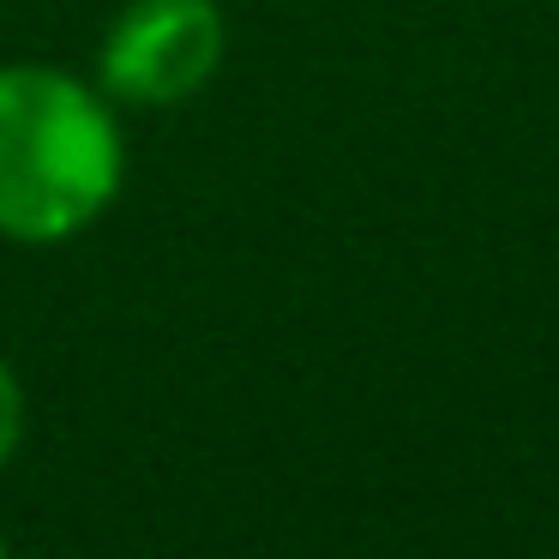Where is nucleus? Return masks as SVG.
Returning a JSON list of instances; mask_svg holds the SVG:
<instances>
[{
    "mask_svg": "<svg viewBox=\"0 0 559 559\" xmlns=\"http://www.w3.org/2000/svg\"><path fill=\"white\" fill-rule=\"evenodd\" d=\"M19 439H25V385H19V373L0 355V469L13 463Z\"/></svg>",
    "mask_w": 559,
    "mask_h": 559,
    "instance_id": "nucleus-3",
    "label": "nucleus"
},
{
    "mask_svg": "<svg viewBox=\"0 0 559 559\" xmlns=\"http://www.w3.org/2000/svg\"><path fill=\"white\" fill-rule=\"evenodd\" d=\"M0 559H13V547H7V535H0Z\"/></svg>",
    "mask_w": 559,
    "mask_h": 559,
    "instance_id": "nucleus-4",
    "label": "nucleus"
},
{
    "mask_svg": "<svg viewBox=\"0 0 559 559\" xmlns=\"http://www.w3.org/2000/svg\"><path fill=\"white\" fill-rule=\"evenodd\" d=\"M229 31L217 0H127L97 49V85L127 109H175L217 79Z\"/></svg>",
    "mask_w": 559,
    "mask_h": 559,
    "instance_id": "nucleus-2",
    "label": "nucleus"
},
{
    "mask_svg": "<svg viewBox=\"0 0 559 559\" xmlns=\"http://www.w3.org/2000/svg\"><path fill=\"white\" fill-rule=\"evenodd\" d=\"M127 181V139L103 85L43 61L0 67V241L85 235Z\"/></svg>",
    "mask_w": 559,
    "mask_h": 559,
    "instance_id": "nucleus-1",
    "label": "nucleus"
}]
</instances>
